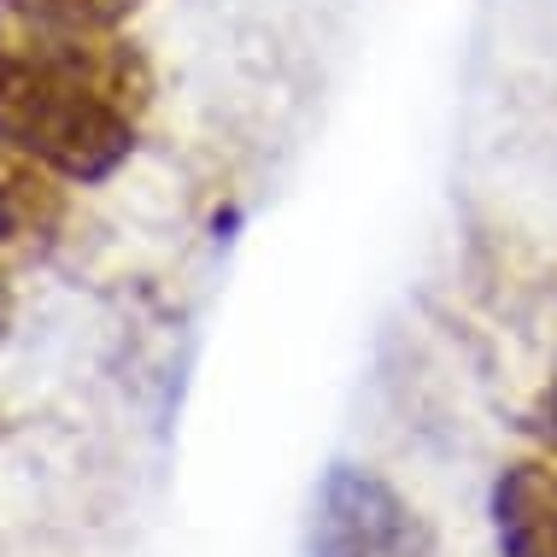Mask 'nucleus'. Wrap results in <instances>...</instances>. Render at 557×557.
I'll return each mask as SVG.
<instances>
[{"mask_svg":"<svg viewBox=\"0 0 557 557\" xmlns=\"http://www.w3.org/2000/svg\"><path fill=\"white\" fill-rule=\"evenodd\" d=\"M153 59L124 29L0 24V147L100 188L135 159L153 112Z\"/></svg>","mask_w":557,"mask_h":557,"instance_id":"1","label":"nucleus"},{"mask_svg":"<svg viewBox=\"0 0 557 557\" xmlns=\"http://www.w3.org/2000/svg\"><path fill=\"white\" fill-rule=\"evenodd\" d=\"M311 557H446L441 534L382 470L335 463L311 505Z\"/></svg>","mask_w":557,"mask_h":557,"instance_id":"2","label":"nucleus"},{"mask_svg":"<svg viewBox=\"0 0 557 557\" xmlns=\"http://www.w3.org/2000/svg\"><path fill=\"white\" fill-rule=\"evenodd\" d=\"M71 223V183L0 147V259H36Z\"/></svg>","mask_w":557,"mask_h":557,"instance_id":"3","label":"nucleus"},{"mask_svg":"<svg viewBox=\"0 0 557 557\" xmlns=\"http://www.w3.org/2000/svg\"><path fill=\"white\" fill-rule=\"evenodd\" d=\"M493 540L499 557H557V470L540 458L505 463L493 481Z\"/></svg>","mask_w":557,"mask_h":557,"instance_id":"4","label":"nucleus"},{"mask_svg":"<svg viewBox=\"0 0 557 557\" xmlns=\"http://www.w3.org/2000/svg\"><path fill=\"white\" fill-rule=\"evenodd\" d=\"M147 0H0V24L24 29H124Z\"/></svg>","mask_w":557,"mask_h":557,"instance_id":"5","label":"nucleus"},{"mask_svg":"<svg viewBox=\"0 0 557 557\" xmlns=\"http://www.w3.org/2000/svg\"><path fill=\"white\" fill-rule=\"evenodd\" d=\"M12 311H18V288H12V259H0V335L12 329Z\"/></svg>","mask_w":557,"mask_h":557,"instance_id":"6","label":"nucleus"},{"mask_svg":"<svg viewBox=\"0 0 557 557\" xmlns=\"http://www.w3.org/2000/svg\"><path fill=\"white\" fill-rule=\"evenodd\" d=\"M540 411H546V446H552V470H557V375H552V387H546V399H540Z\"/></svg>","mask_w":557,"mask_h":557,"instance_id":"7","label":"nucleus"}]
</instances>
